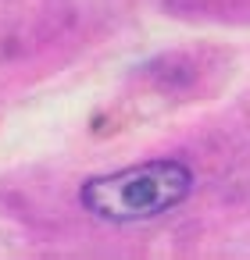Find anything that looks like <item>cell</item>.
Returning <instances> with one entry per match:
<instances>
[{
	"label": "cell",
	"instance_id": "cell-1",
	"mask_svg": "<svg viewBox=\"0 0 250 260\" xmlns=\"http://www.w3.org/2000/svg\"><path fill=\"white\" fill-rule=\"evenodd\" d=\"M189 189H193V171L182 160L161 157L90 178L79 189V203L86 207V214L100 221L132 224L168 214L189 196Z\"/></svg>",
	"mask_w": 250,
	"mask_h": 260
}]
</instances>
